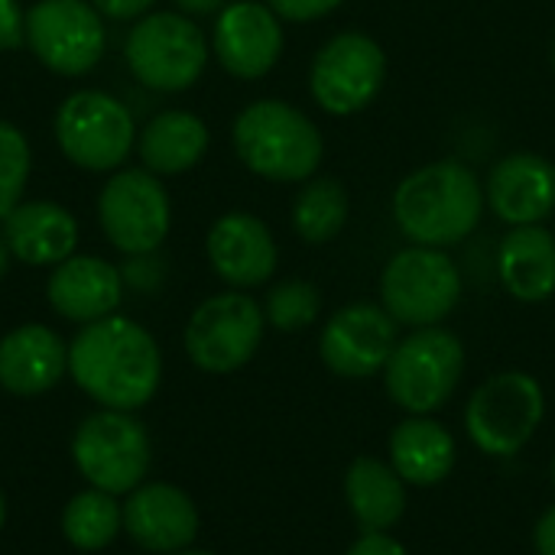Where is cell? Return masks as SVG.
I'll return each mask as SVG.
<instances>
[{
	"instance_id": "cell-1",
	"label": "cell",
	"mask_w": 555,
	"mask_h": 555,
	"mask_svg": "<svg viewBox=\"0 0 555 555\" xmlns=\"http://www.w3.org/2000/svg\"><path fill=\"white\" fill-rule=\"evenodd\" d=\"M68 374L104 410L133 413L146 406L163 380L156 338L124 315L81 325L68 345Z\"/></svg>"
},
{
	"instance_id": "cell-2",
	"label": "cell",
	"mask_w": 555,
	"mask_h": 555,
	"mask_svg": "<svg viewBox=\"0 0 555 555\" xmlns=\"http://www.w3.org/2000/svg\"><path fill=\"white\" fill-rule=\"evenodd\" d=\"M485 205V185L475 169L459 159H439L397 185L393 221L410 244L446 250L475 234Z\"/></svg>"
},
{
	"instance_id": "cell-3",
	"label": "cell",
	"mask_w": 555,
	"mask_h": 555,
	"mask_svg": "<svg viewBox=\"0 0 555 555\" xmlns=\"http://www.w3.org/2000/svg\"><path fill=\"white\" fill-rule=\"evenodd\" d=\"M237 159L267 182H306L319 172L322 130L296 104L263 98L247 104L231 127Z\"/></svg>"
},
{
	"instance_id": "cell-4",
	"label": "cell",
	"mask_w": 555,
	"mask_h": 555,
	"mask_svg": "<svg viewBox=\"0 0 555 555\" xmlns=\"http://www.w3.org/2000/svg\"><path fill=\"white\" fill-rule=\"evenodd\" d=\"M465 377V345L442 325L413 328L397 341L387 367V397L410 416L439 413Z\"/></svg>"
},
{
	"instance_id": "cell-5",
	"label": "cell",
	"mask_w": 555,
	"mask_h": 555,
	"mask_svg": "<svg viewBox=\"0 0 555 555\" xmlns=\"http://www.w3.org/2000/svg\"><path fill=\"white\" fill-rule=\"evenodd\" d=\"M208 55L211 49L202 26H195V20L179 10L140 16L130 26L124 46V59L133 78L166 94L192 88L205 75Z\"/></svg>"
},
{
	"instance_id": "cell-6",
	"label": "cell",
	"mask_w": 555,
	"mask_h": 555,
	"mask_svg": "<svg viewBox=\"0 0 555 555\" xmlns=\"http://www.w3.org/2000/svg\"><path fill=\"white\" fill-rule=\"evenodd\" d=\"M546 416V393L527 371L488 377L465 406V433L491 459H511L530 446Z\"/></svg>"
},
{
	"instance_id": "cell-7",
	"label": "cell",
	"mask_w": 555,
	"mask_h": 555,
	"mask_svg": "<svg viewBox=\"0 0 555 555\" xmlns=\"http://www.w3.org/2000/svg\"><path fill=\"white\" fill-rule=\"evenodd\" d=\"M72 459L91 488L117 498L146 481L153 446L146 426L133 413L101 406L75 429Z\"/></svg>"
},
{
	"instance_id": "cell-8",
	"label": "cell",
	"mask_w": 555,
	"mask_h": 555,
	"mask_svg": "<svg viewBox=\"0 0 555 555\" xmlns=\"http://www.w3.org/2000/svg\"><path fill=\"white\" fill-rule=\"evenodd\" d=\"M52 130L62 156L88 172L117 169L137 143V127L127 104L98 88L68 94L55 111Z\"/></svg>"
},
{
	"instance_id": "cell-9",
	"label": "cell",
	"mask_w": 555,
	"mask_h": 555,
	"mask_svg": "<svg viewBox=\"0 0 555 555\" xmlns=\"http://www.w3.org/2000/svg\"><path fill=\"white\" fill-rule=\"evenodd\" d=\"M462 299V273L455 260L439 247L397 250L380 273V306L397 325L426 328L455 312Z\"/></svg>"
},
{
	"instance_id": "cell-10",
	"label": "cell",
	"mask_w": 555,
	"mask_h": 555,
	"mask_svg": "<svg viewBox=\"0 0 555 555\" xmlns=\"http://www.w3.org/2000/svg\"><path fill=\"white\" fill-rule=\"evenodd\" d=\"M387 81V55L367 33L345 29L332 36L312 59L309 91L312 101L332 117L367 111Z\"/></svg>"
},
{
	"instance_id": "cell-11",
	"label": "cell",
	"mask_w": 555,
	"mask_h": 555,
	"mask_svg": "<svg viewBox=\"0 0 555 555\" xmlns=\"http://www.w3.org/2000/svg\"><path fill=\"white\" fill-rule=\"evenodd\" d=\"M263 328V306L244 289H228L192 312L185 325V354L205 374H231L257 354Z\"/></svg>"
},
{
	"instance_id": "cell-12",
	"label": "cell",
	"mask_w": 555,
	"mask_h": 555,
	"mask_svg": "<svg viewBox=\"0 0 555 555\" xmlns=\"http://www.w3.org/2000/svg\"><path fill=\"white\" fill-rule=\"evenodd\" d=\"M98 221L124 257L156 254L172 224L169 192L150 169H120L98 195Z\"/></svg>"
},
{
	"instance_id": "cell-13",
	"label": "cell",
	"mask_w": 555,
	"mask_h": 555,
	"mask_svg": "<svg viewBox=\"0 0 555 555\" xmlns=\"http://www.w3.org/2000/svg\"><path fill=\"white\" fill-rule=\"evenodd\" d=\"M104 23L91 0H36L26 10V46L55 75H88L104 55Z\"/></svg>"
},
{
	"instance_id": "cell-14",
	"label": "cell",
	"mask_w": 555,
	"mask_h": 555,
	"mask_svg": "<svg viewBox=\"0 0 555 555\" xmlns=\"http://www.w3.org/2000/svg\"><path fill=\"white\" fill-rule=\"evenodd\" d=\"M397 341H400V325L384 306L351 302L325 322L319 338V354L332 374L348 380H364L384 374Z\"/></svg>"
},
{
	"instance_id": "cell-15",
	"label": "cell",
	"mask_w": 555,
	"mask_h": 555,
	"mask_svg": "<svg viewBox=\"0 0 555 555\" xmlns=\"http://www.w3.org/2000/svg\"><path fill=\"white\" fill-rule=\"evenodd\" d=\"M283 20L263 0L228 3L211 29V52L218 55L221 68L241 81L270 75L283 55Z\"/></svg>"
},
{
	"instance_id": "cell-16",
	"label": "cell",
	"mask_w": 555,
	"mask_h": 555,
	"mask_svg": "<svg viewBox=\"0 0 555 555\" xmlns=\"http://www.w3.org/2000/svg\"><path fill=\"white\" fill-rule=\"evenodd\" d=\"M124 530L146 553H185L198 537V507L185 491L150 481L127 494Z\"/></svg>"
},
{
	"instance_id": "cell-17",
	"label": "cell",
	"mask_w": 555,
	"mask_h": 555,
	"mask_svg": "<svg viewBox=\"0 0 555 555\" xmlns=\"http://www.w3.org/2000/svg\"><path fill=\"white\" fill-rule=\"evenodd\" d=\"M205 254L218 280H224L234 289L263 286L276 273L280 260L270 228L247 211L221 215L205 237Z\"/></svg>"
},
{
	"instance_id": "cell-18",
	"label": "cell",
	"mask_w": 555,
	"mask_h": 555,
	"mask_svg": "<svg viewBox=\"0 0 555 555\" xmlns=\"http://www.w3.org/2000/svg\"><path fill=\"white\" fill-rule=\"evenodd\" d=\"M485 202L511 228L543 224L555 211V163L530 150L507 153L485 182Z\"/></svg>"
},
{
	"instance_id": "cell-19",
	"label": "cell",
	"mask_w": 555,
	"mask_h": 555,
	"mask_svg": "<svg viewBox=\"0 0 555 555\" xmlns=\"http://www.w3.org/2000/svg\"><path fill=\"white\" fill-rule=\"evenodd\" d=\"M46 299L62 319L78 325L107 319L124 299L120 267L91 254H72L68 260L55 263L46 283Z\"/></svg>"
},
{
	"instance_id": "cell-20",
	"label": "cell",
	"mask_w": 555,
	"mask_h": 555,
	"mask_svg": "<svg viewBox=\"0 0 555 555\" xmlns=\"http://www.w3.org/2000/svg\"><path fill=\"white\" fill-rule=\"evenodd\" d=\"M68 374V345L46 325H20L0 338V387L39 397Z\"/></svg>"
},
{
	"instance_id": "cell-21",
	"label": "cell",
	"mask_w": 555,
	"mask_h": 555,
	"mask_svg": "<svg viewBox=\"0 0 555 555\" xmlns=\"http://www.w3.org/2000/svg\"><path fill=\"white\" fill-rule=\"evenodd\" d=\"M3 241L13 260L29 267H55L78 247V221L59 202H20L3 218Z\"/></svg>"
},
{
	"instance_id": "cell-22",
	"label": "cell",
	"mask_w": 555,
	"mask_h": 555,
	"mask_svg": "<svg viewBox=\"0 0 555 555\" xmlns=\"http://www.w3.org/2000/svg\"><path fill=\"white\" fill-rule=\"evenodd\" d=\"M387 452H390L387 462L413 488L442 485L452 475L455 459H459L455 436L433 416H410L397 423L390 433Z\"/></svg>"
},
{
	"instance_id": "cell-23",
	"label": "cell",
	"mask_w": 555,
	"mask_h": 555,
	"mask_svg": "<svg viewBox=\"0 0 555 555\" xmlns=\"http://www.w3.org/2000/svg\"><path fill=\"white\" fill-rule=\"evenodd\" d=\"M345 501L361 533H390L406 514V481L374 455H358L345 472Z\"/></svg>"
},
{
	"instance_id": "cell-24",
	"label": "cell",
	"mask_w": 555,
	"mask_h": 555,
	"mask_svg": "<svg viewBox=\"0 0 555 555\" xmlns=\"http://www.w3.org/2000/svg\"><path fill=\"white\" fill-rule=\"evenodd\" d=\"M504 289L520 302H546L555 296V234L543 224L511 228L498 250Z\"/></svg>"
},
{
	"instance_id": "cell-25",
	"label": "cell",
	"mask_w": 555,
	"mask_h": 555,
	"mask_svg": "<svg viewBox=\"0 0 555 555\" xmlns=\"http://www.w3.org/2000/svg\"><path fill=\"white\" fill-rule=\"evenodd\" d=\"M211 143L205 120L192 111H159L137 133L143 169L153 176H179L192 169Z\"/></svg>"
},
{
	"instance_id": "cell-26",
	"label": "cell",
	"mask_w": 555,
	"mask_h": 555,
	"mask_svg": "<svg viewBox=\"0 0 555 555\" xmlns=\"http://www.w3.org/2000/svg\"><path fill=\"white\" fill-rule=\"evenodd\" d=\"M351 215V198L341 179L335 176H312L302 182L293 202V228L306 244H328L335 241Z\"/></svg>"
},
{
	"instance_id": "cell-27",
	"label": "cell",
	"mask_w": 555,
	"mask_h": 555,
	"mask_svg": "<svg viewBox=\"0 0 555 555\" xmlns=\"http://www.w3.org/2000/svg\"><path fill=\"white\" fill-rule=\"evenodd\" d=\"M120 530H124V504H117L114 494H107V491L91 488V491L75 494L65 504L62 533L75 550L98 553V550L111 546Z\"/></svg>"
},
{
	"instance_id": "cell-28",
	"label": "cell",
	"mask_w": 555,
	"mask_h": 555,
	"mask_svg": "<svg viewBox=\"0 0 555 555\" xmlns=\"http://www.w3.org/2000/svg\"><path fill=\"white\" fill-rule=\"evenodd\" d=\"M322 312V293L309 280H283L267 293L263 315L276 332H302L315 325Z\"/></svg>"
},
{
	"instance_id": "cell-29",
	"label": "cell",
	"mask_w": 555,
	"mask_h": 555,
	"mask_svg": "<svg viewBox=\"0 0 555 555\" xmlns=\"http://www.w3.org/2000/svg\"><path fill=\"white\" fill-rule=\"evenodd\" d=\"M29 169H33L29 140L16 124L0 120V221L23 202Z\"/></svg>"
},
{
	"instance_id": "cell-30",
	"label": "cell",
	"mask_w": 555,
	"mask_h": 555,
	"mask_svg": "<svg viewBox=\"0 0 555 555\" xmlns=\"http://www.w3.org/2000/svg\"><path fill=\"white\" fill-rule=\"evenodd\" d=\"M163 260L156 254H137L130 257L124 267H120V276H124V286L137 289V293H150V289H159L163 283Z\"/></svg>"
},
{
	"instance_id": "cell-31",
	"label": "cell",
	"mask_w": 555,
	"mask_h": 555,
	"mask_svg": "<svg viewBox=\"0 0 555 555\" xmlns=\"http://www.w3.org/2000/svg\"><path fill=\"white\" fill-rule=\"evenodd\" d=\"M280 20H289V23H312V20H322L328 16L332 10H338L345 0H263Z\"/></svg>"
},
{
	"instance_id": "cell-32",
	"label": "cell",
	"mask_w": 555,
	"mask_h": 555,
	"mask_svg": "<svg viewBox=\"0 0 555 555\" xmlns=\"http://www.w3.org/2000/svg\"><path fill=\"white\" fill-rule=\"evenodd\" d=\"M26 42V13L16 0H0V52Z\"/></svg>"
},
{
	"instance_id": "cell-33",
	"label": "cell",
	"mask_w": 555,
	"mask_h": 555,
	"mask_svg": "<svg viewBox=\"0 0 555 555\" xmlns=\"http://www.w3.org/2000/svg\"><path fill=\"white\" fill-rule=\"evenodd\" d=\"M345 555H410L400 540H393L390 533H361V540Z\"/></svg>"
},
{
	"instance_id": "cell-34",
	"label": "cell",
	"mask_w": 555,
	"mask_h": 555,
	"mask_svg": "<svg viewBox=\"0 0 555 555\" xmlns=\"http://www.w3.org/2000/svg\"><path fill=\"white\" fill-rule=\"evenodd\" d=\"M94 10L107 20H140L150 13L156 0H91Z\"/></svg>"
},
{
	"instance_id": "cell-35",
	"label": "cell",
	"mask_w": 555,
	"mask_h": 555,
	"mask_svg": "<svg viewBox=\"0 0 555 555\" xmlns=\"http://www.w3.org/2000/svg\"><path fill=\"white\" fill-rule=\"evenodd\" d=\"M533 543H537V553L540 555H555V504L537 520Z\"/></svg>"
},
{
	"instance_id": "cell-36",
	"label": "cell",
	"mask_w": 555,
	"mask_h": 555,
	"mask_svg": "<svg viewBox=\"0 0 555 555\" xmlns=\"http://www.w3.org/2000/svg\"><path fill=\"white\" fill-rule=\"evenodd\" d=\"M179 13L185 16H211L228 7V0H172Z\"/></svg>"
},
{
	"instance_id": "cell-37",
	"label": "cell",
	"mask_w": 555,
	"mask_h": 555,
	"mask_svg": "<svg viewBox=\"0 0 555 555\" xmlns=\"http://www.w3.org/2000/svg\"><path fill=\"white\" fill-rule=\"evenodd\" d=\"M10 260H13V254H10L7 241L0 237V280H3V276H7V270H10Z\"/></svg>"
},
{
	"instance_id": "cell-38",
	"label": "cell",
	"mask_w": 555,
	"mask_h": 555,
	"mask_svg": "<svg viewBox=\"0 0 555 555\" xmlns=\"http://www.w3.org/2000/svg\"><path fill=\"white\" fill-rule=\"evenodd\" d=\"M3 520H7V504H3V494H0V527H3Z\"/></svg>"
},
{
	"instance_id": "cell-39",
	"label": "cell",
	"mask_w": 555,
	"mask_h": 555,
	"mask_svg": "<svg viewBox=\"0 0 555 555\" xmlns=\"http://www.w3.org/2000/svg\"><path fill=\"white\" fill-rule=\"evenodd\" d=\"M176 555H211V553H176Z\"/></svg>"
},
{
	"instance_id": "cell-40",
	"label": "cell",
	"mask_w": 555,
	"mask_h": 555,
	"mask_svg": "<svg viewBox=\"0 0 555 555\" xmlns=\"http://www.w3.org/2000/svg\"><path fill=\"white\" fill-rule=\"evenodd\" d=\"M553 488H555V459H553Z\"/></svg>"
},
{
	"instance_id": "cell-41",
	"label": "cell",
	"mask_w": 555,
	"mask_h": 555,
	"mask_svg": "<svg viewBox=\"0 0 555 555\" xmlns=\"http://www.w3.org/2000/svg\"><path fill=\"white\" fill-rule=\"evenodd\" d=\"M553 68H555V39H553Z\"/></svg>"
}]
</instances>
